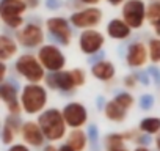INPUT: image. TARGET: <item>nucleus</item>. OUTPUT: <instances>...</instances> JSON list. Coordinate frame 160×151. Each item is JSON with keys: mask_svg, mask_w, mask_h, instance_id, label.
Segmentation results:
<instances>
[{"mask_svg": "<svg viewBox=\"0 0 160 151\" xmlns=\"http://www.w3.org/2000/svg\"><path fill=\"white\" fill-rule=\"evenodd\" d=\"M36 123L39 124L46 142L49 143H55L60 142L61 138H64L66 132H68V126L63 120L61 110L57 107H46L36 118Z\"/></svg>", "mask_w": 160, "mask_h": 151, "instance_id": "1", "label": "nucleus"}, {"mask_svg": "<svg viewBox=\"0 0 160 151\" xmlns=\"http://www.w3.org/2000/svg\"><path fill=\"white\" fill-rule=\"evenodd\" d=\"M49 101L47 88L42 84H25L24 88L19 91V102L21 109L25 115H39Z\"/></svg>", "mask_w": 160, "mask_h": 151, "instance_id": "2", "label": "nucleus"}, {"mask_svg": "<svg viewBox=\"0 0 160 151\" xmlns=\"http://www.w3.org/2000/svg\"><path fill=\"white\" fill-rule=\"evenodd\" d=\"M14 69L19 77H22L27 84H41L46 77V69L38 61L33 54H22L18 57L14 63Z\"/></svg>", "mask_w": 160, "mask_h": 151, "instance_id": "3", "label": "nucleus"}, {"mask_svg": "<svg viewBox=\"0 0 160 151\" xmlns=\"http://www.w3.org/2000/svg\"><path fill=\"white\" fill-rule=\"evenodd\" d=\"M27 11L28 5L25 0H0V21L11 30H18L24 25Z\"/></svg>", "mask_w": 160, "mask_h": 151, "instance_id": "4", "label": "nucleus"}, {"mask_svg": "<svg viewBox=\"0 0 160 151\" xmlns=\"http://www.w3.org/2000/svg\"><path fill=\"white\" fill-rule=\"evenodd\" d=\"M38 61L41 63V66L49 71V72H57L64 69L66 66V55L61 50L60 46L53 44V43H47L38 47V54H36Z\"/></svg>", "mask_w": 160, "mask_h": 151, "instance_id": "5", "label": "nucleus"}, {"mask_svg": "<svg viewBox=\"0 0 160 151\" xmlns=\"http://www.w3.org/2000/svg\"><path fill=\"white\" fill-rule=\"evenodd\" d=\"M69 24L74 29L87 30V29H98L104 21V11L99 7H82L75 10L69 16Z\"/></svg>", "mask_w": 160, "mask_h": 151, "instance_id": "6", "label": "nucleus"}, {"mask_svg": "<svg viewBox=\"0 0 160 151\" xmlns=\"http://www.w3.org/2000/svg\"><path fill=\"white\" fill-rule=\"evenodd\" d=\"M121 19L132 30H140L146 22V2L144 0H126L121 5Z\"/></svg>", "mask_w": 160, "mask_h": 151, "instance_id": "7", "label": "nucleus"}, {"mask_svg": "<svg viewBox=\"0 0 160 151\" xmlns=\"http://www.w3.org/2000/svg\"><path fill=\"white\" fill-rule=\"evenodd\" d=\"M46 30L57 46H69L72 39V27L63 16H50L46 19Z\"/></svg>", "mask_w": 160, "mask_h": 151, "instance_id": "8", "label": "nucleus"}, {"mask_svg": "<svg viewBox=\"0 0 160 151\" xmlns=\"http://www.w3.org/2000/svg\"><path fill=\"white\" fill-rule=\"evenodd\" d=\"M19 46L25 47V49H38L39 46L44 44V39H46V33H44V29L38 24H33V22H28V24H24L21 29L16 30V38Z\"/></svg>", "mask_w": 160, "mask_h": 151, "instance_id": "9", "label": "nucleus"}, {"mask_svg": "<svg viewBox=\"0 0 160 151\" xmlns=\"http://www.w3.org/2000/svg\"><path fill=\"white\" fill-rule=\"evenodd\" d=\"M63 120L68 129H78L88 123V109L78 101H71L61 109Z\"/></svg>", "mask_w": 160, "mask_h": 151, "instance_id": "10", "label": "nucleus"}, {"mask_svg": "<svg viewBox=\"0 0 160 151\" xmlns=\"http://www.w3.org/2000/svg\"><path fill=\"white\" fill-rule=\"evenodd\" d=\"M105 46V35L98 29H87L78 35V49L85 55H96Z\"/></svg>", "mask_w": 160, "mask_h": 151, "instance_id": "11", "label": "nucleus"}, {"mask_svg": "<svg viewBox=\"0 0 160 151\" xmlns=\"http://www.w3.org/2000/svg\"><path fill=\"white\" fill-rule=\"evenodd\" d=\"M46 84V88L49 90H53V91H60V93H72L75 91V85H74V81L71 77V71L69 69H61V71H57V72H49L46 74V77L42 81Z\"/></svg>", "mask_w": 160, "mask_h": 151, "instance_id": "12", "label": "nucleus"}, {"mask_svg": "<svg viewBox=\"0 0 160 151\" xmlns=\"http://www.w3.org/2000/svg\"><path fill=\"white\" fill-rule=\"evenodd\" d=\"M0 102H3L8 113L21 115V102H19V88L13 82H2L0 84Z\"/></svg>", "mask_w": 160, "mask_h": 151, "instance_id": "13", "label": "nucleus"}, {"mask_svg": "<svg viewBox=\"0 0 160 151\" xmlns=\"http://www.w3.org/2000/svg\"><path fill=\"white\" fill-rule=\"evenodd\" d=\"M19 135L22 138V143L28 145L30 148H41L46 143V138H44V134H42L39 124L33 120L22 121Z\"/></svg>", "mask_w": 160, "mask_h": 151, "instance_id": "14", "label": "nucleus"}, {"mask_svg": "<svg viewBox=\"0 0 160 151\" xmlns=\"http://www.w3.org/2000/svg\"><path fill=\"white\" fill-rule=\"evenodd\" d=\"M21 126H22L21 115L8 113L2 123V128H0V140H2V143L7 146L14 143V140L18 138V135L21 132Z\"/></svg>", "mask_w": 160, "mask_h": 151, "instance_id": "15", "label": "nucleus"}, {"mask_svg": "<svg viewBox=\"0 0 160 151\" xmlns=\"http://www.w3.org/2000/svg\"><path fill=\"white\" fill-rule=\"evenodd\" d=\"M148 47L143 41H133L129 44L126 52V63L129 68L140 69L148 63Z\"/></svg>", "mask_w": 160, "mask_h": 151, "instance_id": "16", "label": "nucleus"}, {"mask_svg": "<svg viewBox=\"0 0 160 151\" xmlns=\"http://www.w3.org/2000/svg\"><path fill=\"white\" fill-rule=\"evenodd\" d=\"M91 76L96 81L110 82L116 76V66L110 60H98L91 65Z\"/></svg>", "mask_w": 160, "mask_h": 151, "instance_id": "17", "label": "nucleus"}, {"mask_svg": "<svg viewBox=\"0 0 160 151\" xmlns=\"http://www.w3.org/2000/svg\"><path fill=\"white\" fill-rule=\"evenodd\" d=\"M105 33L108 38H112L115 41H124V39L130 38L132 29L121 18H113L108 21V24L105 27Z\"/></svg>", "mask_w": 160, "mask_h": 151, "instance_id": "18", "label": "nucleus"}, {"mask_svg": "<svg viewBox=\"0 0 160 151\" xmlns=\"http://www.w3.org/2000/svg\"><path fill=\"white\" fill-rule=\"evenodd\" d=\"M66 138V145L71 146L74 151H85L88 143H90V138H88V134L82 129V128H78V129H71L69 132H66L64 135Z\"/></svg>", "mask_w": 160, "mask_h": 151, "instance_id": "19", "label": "nucleus"}, {"mask_svg": "<svg viewBox=\"0 0 160 151\" xmlns=\"http://www.w3.org/2000/svg\"><path fill=\"white\" fill-rule=\"evenodd\" d=\"M19 52V44L14 38L8 35H0V60L8 61Z\"/></svg>", "mask_w": 160, "mask_h": 151, "instance_id": "20", "label": "nucleus"}, {"mask_svg": "<svg viewBox=\"0 0 160 151\" xmlns=\"http://www.w3.org/2000/svg\"><path fill=\"white\" fill-rule=\"evenodd\" d=\"M104 115L112 123H122L127 118V110H124L121 106H118L113 99L107 101L104 106Z\"/></svg>", "mask_w": 160, "mask_h": 151, "instance_id": "21", "label": "nucleus"}, {"mask_svg": "<svg viewBox=\"0 0 160 151\" xmlns=\"http://www.w3.org/2000/svg\"><path fill=\"white\" fill-rule=\"evenodd\" d=\"M104 148L105 151H130L121 132L107 134L104 138Z\"/></svg>", "mask_w": 160, "mask_h": 151, "instance_id": "22", "label": "nucleus"}, {"mask_svg": "<svg viewBox=\"0 0 160 151\" xmlns=\"http://www.w3.org/2000/svg\"><path fill=\"white\" fill-rule=\"evenodd\" d=\"M138 131L148 135L160 134V117H144L138 123Z\"/></svg>", "mask_w": 160, "mask_h": 151, "instance_id": "23", "label": "nucleus"}, {"mask_svg": "<svg viewBox=\"0 0 160 151\" xmlns=\"http://www.w3.org/2000/svg\"><path fill=\"white\" fill-rule=\"evenodd\" d=\"M146 21L151 25L160 21V0H151L146 5Z\"/></svg>", "mask_w": 160, "mask_h": 151, "instance_id": "24", "label": "nucleus"}, {"mask_svg": "<svg viewBox=\"0 0 160 151\" xmlns=\"http://www.w3.org/2000/svg\"><path fill=\"white\" fill-rule=\"evenodd\" d=\"M146 47H148V58L154 65L160 63V38H151Z\"/></svg>", "mask_w": 160, "mask_h": 151, "instance_id": "25", "label": "nucleus"}, {"mask_svg": "<svg viewBox=\"0 0 160 151\" xmlns=\"http://www.w3.org/2000/svg\"><path fill=\"white\" fill-rule=\"evenodd\" d=\"M113 101L118 104V106H121L124 110H130L132 107H133V104H135V98L129 93V91H119V93H116L115 95V98H113Z\"/></svg>", "mask_w": 160, "mask_h": 151, "instance_id": "26", "label": "nucleus"}, {"mask_svg": "<svg viewBox=\"0 0 160 151\" xmlns=\"http://www.w3.org/2000/svg\"><path fill=\"white\" fill-rule=\"evenodd\" d=\"M69 71H71V77L74 81L75 88H80V87H83L87 84V72H85V69H82V68H72Z\"/></svg>", "mask_w": 160, "mask_h": 151, "instance_id": "27", "label": "nucleus"}, {"mask_svg": "<svg viewBox=\"0 0 160 151\" xmlns=\"http://www.w3.org/2000/svg\"><path fill=\"white\" fill-rule=\"evenodd\" d=\"M154 104H155V99H154L152 95L146 93V95H141V96H140L138 106H140L141 110H146V112H148V110H151V109L154 107Z\"/></svg>", "mask_w": 160, "mask_h": 151, "instance_id": "28", "label": "nucleus"}, {"mask_svg": "<svg viewBox=\"0 0 160 151\" xmlns=\"http://www.w3.org/2000/svg\"><path fill=\"white\" fill-rule=\"evenodd\" d=\"M122 84H124V88H127V90L137 88V85H138L137 76H135V74H127L126 77H124V81H122Z\"/></svg>", "mask_w": 160, "mask_h": 151, "instance_id": "29", "label": "nucleus"}, {"mask_svg": "<svg viewBox=\"0 0 160 151\" xmlns=\"http://www.w3.org/2000/svg\"><path fill=\"white\" fill-rule=\"evenodd\" d=\"M148 74H149V77L154 81V84H160V69L157 66H151L148 69Z\"/></svg>", "mask_w": 160, "mask_h": 151, "instance_id": "30", "label": "nucleus"}, {"mask_svg": "<svg viewBox=\"0 0 160 151\" xmlns=\"http://www.w3.org/2000/svg\"><path fill=\"white\" fill-rule=\"evenodd\" d=\"M7 151H32V148L25 143H11Z\"/></svg>", "mask_w": 160, "mask_h": 151, "instance_id": "31", "label": "nucleus"}, {"mask_svg": "<svg viewBox=\"0 0 160 151\" xmlns=\"http://www.w3.org/2000/svg\"><path fill=\"white\" fill-rule=\"evenodd\" d=\"M135 76H137V81H138L140 84H143V85H149L151 77H149V74H148V72H138V74H135Z\"/></svg>", "mask_w": 160, "mask_h": 151, "instance_id": "32", "label": "nucleus"}, {"mask_svg": "<svg viewBox=\"0 0 160 151\" xmlns=\"http://www.w3.org/2000/svg\"><path fill=\"white\" fill-rule=\"evenodd\" d=\"M7 74H8V66H7V63H5V61L0 60V84L5 82Z\"/></svg>", "mask_w": 160, "mask_h": 151, "instance_id": "33", "label": "nucleus"}, {"mask_svg": "<svg viewBox=\"0 0 160 151\" xmlns=\"http://www.w3.org/2000/svg\"><path fill=\"white\" fill-rule=\"evenodd\" d=\"M46 7L49 10H58L61 7V0H46Z\"/></svg>", "mask_w": 160, "mask_h": 151, "instance_id": "34", "label": "nucleus"}, {"mask_svg": "<svg viewBox=\"0 0 160 151\" xmlns=\"http://www.w3.org/2000/svg\"><path fill=\"white\" fill-rule=\"evenodd\" d=\"M80 5H83V7H98L102 0H78Z\"/></svg>", "mask_w": 160, "mask_h": 151, "instance_id": "35", "label": "nucleus"}, {"mask_svg": "<svg viewBox=\"0 0 160 151\" xmlns=\"http://www.w3.org/2000/svg\"><path fill=\"white\" fill-rule=\"evenodd\" d=\"M105 2H107L110 7H121L126 0H105Z\"/></svg>", "mask_w": 160, "mask_h": 151, "instance_id": "36", "label": "nucleus"}, {"mask_svg": "<svg viewBox=\"0 0 160 151\" xmlns=\"http://www.w3.org/2000/svg\"><path fill=\"white\" fill-rule=\"evenodd\" d=\"M27 5H28V10H35L38 5H39V0H25Z\"/></svg>", "mask_w": 160, "mask_h": 151, "instance_id": "37", "label": "nucleus"}, {"mask_svg": "<svg viewBox=\"0 0 160 151\" xmlns=\"http://www.w3.org/2000/svg\"><path fill=\"white\" fill-rule=\"evenodd\" d=\"M152 30H154L155 36H157V38H160V21H158V22H155V24H152Z\"/></svg>", "mask_w": 160, "mask_h": 151, "instance_id": "38", "label": "nucleus"}, {"mask_svg": "<svg viewBox=\"0 0 160 151\" xmlns=\"http://www.w3.org/2000/svg\"><path fill=\"white\" fill-rule=\"evenodd\" d=\"M58 148L53 145V143H49V145H46V146H42V151H57Z\"/></svg>", "mask_w": 160, "mask_h": 151, "instance_id": "39", "label": "nucleus"}, {"mask_svg": "<svg viewBox=\"0 0 160 151\" xmlns=\"http://www.w3.org/2000/svg\"><path fill=\"white\" fill-rule=\"evenodd\" d=\"M57 151H74V149H72L71 146H68L66 143H63L61 146H58V149H57Z\"/></svg>", "mask_w": 160, "mask_h": 151, "instance_id": "40", "label": "nucleus"}, {"mask_svg": "<svg viewBox=\"0 0 160 151\" xmlns=\"http://www.w3.org/2000/svg\"><path fill=\"white\" fill-rule=\"evenodd\" d=\"M133 151H151L149 146H143V145H137V148Z\"/></svg>", "mask_w": 160, "mask_h": 151, "instance_id": "41", "label": "nucleus"}, {"mask_svg": "<svg viewBox=\"0 0 160 151\" xmlns=\"http://www.w3.org/2000/svg\"><path fill=\"white\" fill-rule=\"evenodd\" d=\"M155 148H157V151H160V134L155 135Z\"/></svg>", "mask_w": 160, "mask_h": 151, "instance_id": "42", "label": "nucleus"}, {"mask_svg": "<svg viewBox=\"0 0 160 151\" xmlns=\"http://www.w3.org/2000/svg\"><path fill=\"white\" fill-rule=\"evenodd\" d=\"M0 128H2V121H0Z\"/></svg>", "mask_w": 160, "mask_h": 151, "instance_id": "43", "label": "nucleus"}]
</instances>
